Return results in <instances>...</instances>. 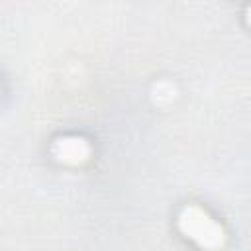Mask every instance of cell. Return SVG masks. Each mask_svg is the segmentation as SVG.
Returning <instances> with one entry per match:
<instances>
[{"label": "cell", "mask_w": 251, "mask_h": 251, "mask_svg": "<svg viewBox=\"0 0 251 251\" xmlns=\"http://www.w3.org/2000/svg\"><path fill=\"white\" fill-rule=\"evenodd\" d=\"M178 226L182 233H186L190 239H194L198 245L208 249H218L224 243V229L200 208L188 206L182 210L178 218Z\"/></svg>", "instance_id": "cell-1"}, {"label": "cell", "mask_w": 251, "mask_h": 251, "mask_svg": "<svg viewBox=\"0 0 251 251\" xmlns=\"http://www.w3.org/2000/svg\"><path fill=\"white\" fill-rule=\"evenodd\" d=\"M90 149L82 139H59L55 143V155L65 163H82L88 157Z\"/></svg>", "instance_id": "cell-2"}]
</instances>
